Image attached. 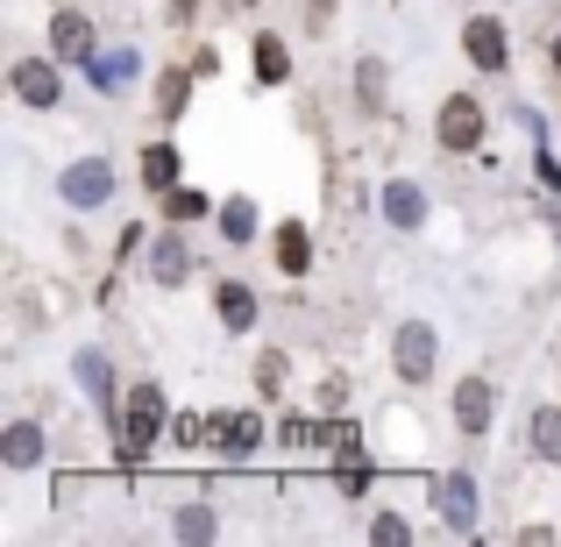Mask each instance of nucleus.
Listing matches in <instances>:
<instances>
[{
    "mask_svg": "<svg viewBox=\"0 0 561 547\" xmlns=\"http://www.w3.org/2000/svg\"><path fill=\"white\" fill-rule=\"evenodd\" d=\"M356 100H363V114H383V57L356 65Z\"/></svg>",
    "mask_w": 561,
    "mask_h": 547,
    "instance_id": "a878e982",
    "label": "nucleus"
},
{
    "mask_svg": "<svg viewBox=\"0 0 561 547\" xmlns=\"http://www.w3.org/2000/svg\"><path fill=\"white\" fill-rule=\"evenodd\" d=\"M526 441H534V455L548 469H561V406H534V420H526Z\"/></svg>",
    "mask_w": 561,
    "mask_h": 547,
    "instance_id": "4be33fe9",
    "label": "nucleus"
},
{
    "mask_svg": "<svg viewBox=\"0 0 561 547\" xmlns=\"http://www.w3.org/2000/svg\"><path fill=\"white\" fill-rule=\"evenodd\" d=\"M136 71H142V57L128 50V43H114V50H100L93 65H85V79H93L100 93L114 100V93H122V86H136Z\"/></svg>",
    "mask_w": 561,
    "mask_h": 547,
    "instance_id": "a211bd4d",
    "label": "nucleus"
},
{
    "mask_svg": "<svg viewBox=\"0 0 561 547\" xmlns=\"http://www.w3.org/2000/svg\"><path fill=\"white\" fill-rule=\"evenodd\" d=\"M199 214H214L206 192H192V185H171L164 192V220H179V228H185V220H199Z\"/></svg>",
    "mask_w": 561,
    "mask_h": 547,
    "instance_id": "393cba45",
    "label": "nucleus"
},
{
    "mask_svg": "<svg viewBox=\"0 0 561 547\" xmlns=\"http://www.w3.org/2000/svg\"><path fill=\"white\" fill-rule=\"evenodd\" d=\"M192 277V249H185V235H179V220H171L164 235L150 242V285H164V292H179Z\"/></svg>",
    "mask_w": 561,
    "mask_h": 547,
    "instance_id": "ddd939ff",
    "label": "nucleus"
},
{
    "mask_svg": "<svg viewBox=\"0 0 561 547\" xmlns=\"http://www.w3.org/2000/svg\"><path fill=\"white\" fill-rule=\"evenodd\" d=\"M214 314H220L228 334H249V328H256V292H249L242 277H220V285H214Z\"/></svg>",
    "mask_w": 561,
    "mask_h": 547,
    "instance_id": "f3484780",
    "label": "nucleus"
},
{
    "mask_svg": "<svg viewBox=\"0 0 561 547\" xmlns=\"http://www.w3.org/2000/svg\"><path fill=\"white\" fill-rule=\"evenodd\" d=\"M370 540L377 547H405L412 540V520H405V512H377V520H370Z\"/></svg>",
    "mask_w": 561,
    "mask_h": 547,
    "instance_id": "c85d7f7f",
    "label": "nucleus"
},
{
    "mask_svg": "<svg viewBox=\"0 0 561 547\" xmlns=\"http://www.w3.org/2000/svg\"><path fill=\"white\" fill-rule=\"evenodd\" d=\"M334 22V0H313V8H306V29H328Z\"/></svg>",
    "mask_w": 561,
    "mask_h": 547,
    "instance_id": "473e14b6",
    "label": "nucleus"
},
{
    "mask_svg": "<svg viewBox=\"0 0 561 547\" xmlns=\"http://www.w3.org/2000/svg\"><path fill=\"white\" fill-rule=\"evenodd\" d=\"M8 93H14V107H28V114H57L65 107V57H43V50L14 57Z\"/></svg>",
    "mask_w": 561,
    "mask_h": 547,
    "instance_id": "f03ea898",
    "label": "nucleus"
},
{
    "mask_svg": "<svg viewBox=\"0 0 561 547\" xmlns=\"http://www.w3.org/2000/svg\"><path fill=\"white\" fill-rule=\"evenodd\" d=\"M320 455H334V463H356V455H363V426H356V420H342V426L328 420V441H320Z\"/></svg>",
    "mask_w": 561,
    "mask_h": 547,
    "instance_id": "bb28decb",
    "label": "nucleus"
},
{
    "mask_svg": "<svg viewBox=\"0 0 561 547\" xmlns=\"http://www.w3.org/2000/svg\"><path fill=\"white\" fill-rule=\"evenodd\" d=\"M214 228L228 235L234 249H242V242H256V200H249V192H228V200L214 206Z\"/></svg>",
    "mask_w": 561,
    "mask_h": 547,
    "instance_id": "412c9836",
    "label": "nucleus"
},
{
    "mask_svg": "<svg viewBox=\"0 0 561 547\" xmlns=\"http://www.w3.org/2000/svg\"><path fill=\"white\" fill-rule=\"evenodd\" d=\"M136 164H142V171H136V179H142V185H150V192H157V200H164V192H171V185H179V179H185V157H179V143H150V150H142V157H136Z\"/></svg>",
    "mask_w": 561,
    "mask_h": 547,
    "instance_id": "aec40b11",
    "label": "nucleus"
},
{
    "mask_svg": "<svg viewBox=\"0 0 561 547\" xmlns=\"http://www.w3.org/2000/svg\"><path fill=\"white\" fill-rule=\"evenodd\" d=\"M114 164L107 157H79V164L57 171V200L71 206V214H100V206H114Z\"/></svg>",
    "mask_w": 561,
    "mask_h": 547,
    "instance_id": "423d86ee",
    "label": "nucleus"
},
{
    "mask_svg": "<svg viewBox=\"0 0 561 547\" xmlns=\"http://www.w3.org/2000/svg\"><path fill=\"white\" fill-rule=\"evenodd\" d=\"M50 57H65V65H93L100 57V29L85 8H50Z\"/></svg>",
    "mask_w": 561,
    "mask_h": 547,
    "instance_id": "1a4fd4ad",
    "label": "nucleus"
},
{
    "mask_svg": "<svg viewBox=\"0 0 561 547\" xmlns=\"http://www.w3.org/2000/svg\"><path fill=\"white\" fill-rule=\"evenodd\" d=\"M164 14H171V29H185L192 14H199V0H164Z\"/></svg>",
    "mask_w": 561,
    "mask_h": 547,
    "instance_id": "7c9ffc66",
    "label": "nucleus"
},
{
    "mask_svg": "<svg viewBox=\"0 0 561 547\" xmlns=\"http://www.w3.org/2000/svg\"><path fill=\"white\" fill-rule=\"evenodd\" d=\"M271 257H277V277H306L313 271V228H306V220H277Z\"/></svg>",
    "mask_w": 561,
    "mask_h": 547,
    "instance_id": "2eb2a0df",
    "label": "nucleus"
},
{
    "mask_svg": "<svg viewBox=\"0 0 561 547\" xmlns=\"http://www.w3.org/2000/svg\"><path fill=\"white\" fill-rule=\"evenodd\" d=\"M434 512L455 540H469L477 534V477H469V469H448V477L434 483Z\"/></svg>",
    "mask_w": 561,
    "mask_h": 547,
    "instance_id": "9d476101",
    "label": "nucleus"
},
{
    "mask_svg": "<svg viewBox=\"0 0 561 547\" xmlns=\"http://www.w3.org/2000/svg\"><path fill=\"white\" fill-rule=\"evenodd\" d=\"M192 86H199V71H192V65H164V71H157V114H164L171 128L185 122V107H192Z\"/></svg>",
    "mask_w": 561,
    "mask_h": 547,
    "instance_id": "6ab92c4d",
    "label": "nucleus"
},
{
    "mask_svg": "<svg viewBox=\"0 0 561 547\" xmlns=\"http://www.w3.org/2000/svg\"><path fill=\"white\" fill-rule=\"evenodd\" d=\"M249 71H256V86H291V43L277 36V29H263V36L249 43Z\"/></svg>",
    "mask_w": 561,
    "mask_h": 547,
    "instance_id": "dca6fc26",
    "label": "nucleus"
},
{
    "mask_svg": "<svg viewBox=\"0 0 561 547\" xmlns=\"http://www.w3.org/2000/svg\"><path fill=\"white\" fill-rule=\"evenodd\" d=\"M334 491L363 498V491H370V463H363V455H356V463H334Z\"/></svg>",
    "mask_w": 561,
    "mask_h": 547,
    "instance_id": "c756f323",
    "label": "nucleus"
},
{
    "mask_svg": "<svg viewBox=\"0 0 561 547\" xmlns=\"http://www.w3.org/2000/svg\"><path fill=\"white\" fill-rule=\"evenodd\" d=\"M43 448H50L43 420H8V426H0V469H36Z\"/></svg>",
    "mask_w": 561,
    "mask_h": 547,
    "instance_id": "4468645a",
    "label": "nucleus"
},
{
    "mask_svg": "<svg viewBox=\"0 0 561 547\" xmlns=\"http://www.w3.org/2000/svg\"><path fill=\"white\" fill-rule=\"evenodd\" d=\"M348 391H356V384H348L342 369H328V377H320V398H313V412H328V420H334V412H348Z\"/></svg>",
    "mask_w": 561,
    "mask_h": 547,
    "instance_id": "cd10ccee",
    "label": "nucleus"
},
{
    "mask_svg": "<svg viewBox=\"0 0 561 547\" xmlns=\"http://www.w3.org/2000/svg\"><path fill=\"white\" fill-rule=\"evenodd\" d=\"M548 65H554V79H561V36L548 43Z\"/></svg>",
    "mask_w": 561,
    "mask_h": 547,
    "instance_id": "72a5a7b5",
    "label": "nucleus"
},
{
    "mask_svg": "<svg viewBox=\"0 0 561 547\" xmlns=\"http://www.w3.org/2000/svg\"><path fill=\"white\" fill-rule=\"evenodd\" d=\"M377 214L391 220L398 235L426 228V185H420V179H383V192H377Z\"/></svg>",
    "mask_w": 561,
    "mask_h": 547,
    "instance_id": "f8f14e48",
    "label": "nucleus"
},
{
    "mask_svg": "<svg viewBox=\"0 0 561 547\" xmlns=\"http://www.w3.org/2000/svg\"><path fill=\"white\" fill-rule=\"evenodd\" d=\"M483 136H491V107H483L477 93H448L440 100V114H434V143L448 157H477L483 150Z\"/></svg>",
    "mask_w": 561,
    "mask_h": 547,
    "instance_id": "7ed1b4c3",
    "label": "nucleus"
},
{
    "mask_svg": "<svg viewBox=\"0 0 561 547\" xmlns=\"http://www.w3.org/2000/svg\"><path fill=\"white\" fill-rule=\"evenodd\" d=\"M285 377H291V356H285V349H263V356H256V398H263V406L285 398Z\"/></svg>",
    "mask_w": 561,
    "mask_h": 547,
    "instance_id": "b1692460",
    "label": "nucleus"
},
{
    "mask_svg": "<svg viewBox=\"0 0 561 547\" xmlns=\"http://www.w3.org/2000/svg\"><path fill=\"white\" fill-rule=\"evenodd\" d=\"M234 8H256V0H234Z\"/></svg>",
    "mask_w": 561,
    "mask_h": 547,
    "instance_id": "f704fd0d",
    "label": "nucleus"
},
{
    "mask_svg": "<svg viewBox=\"0 0 561 547\" xmlns=\"http://www.w3.org/2000/svg\"><path fill=\"white\" fill-rule=\"evenodd\" d=\"M71 384H79V391H85V406H93L100 412V420H122V377H114V356H107V349H100V342H85L79 349V356H71Z\"/></svg>",
    "mask_w": 561,
    "mask_h": 547,
    "instance_id": "39448f33",
    "label": "nucleus"
},
{
    "mask_svg": "<svg viewBox=\"0 0 561 547\" xmlns=\"http://www.w3.org/2000/svg\"><path fill=\"white\" fill-rule=\"evenodd\" d=\"M164 420H171V398H164V384H128V398H122V420H114V441H122V463H142V455L164 441Z\"/></svg>",
    "mask_w": 561,
    "mask_h": 547,
    "instance_id": "f257e3e1",
    "label": "nucleus"
},
{
    "mask_svg": "<svg viewBox=\"0 0 561 547\" xmlns=\"http://www.w3.org/2000/svg\"><path fill=\"white\" fill-rule=\"evenodd\" d=\"M434 369H440V328H434V320H398L391 377L398 384H434Z\"/></svg>",
    "mask_w": 561,
    "mask_h": 547,
    "instance_id": "20e7f679",
    "label": "nucleus"
},
{
    "mask_svg": "<svg viewBox=\"0 0 561 547\" xmlns=\"http://www.w3.org/2000/svg\"><path fill=\"white\" fill-rule=\"evenodd\" d=\"M206 448L228 455V463H249V455L263 448V420L256 412H214V420H206Z\"/></svg>",
    "mask_w": 561,
    "mask_h": 547,
    "instance_id": "9b49d317",
    "label": "nucleus"
},
{
    "mask_svg": "<svg viewBox=\"0 0 561 547\" xmlns=\"http://www.w3.org/2000/svg\"><path fill=\"white\" fill-rule=\"evenodd\" d=\"M448 412H455V434L483 441V434H491V420H497V384L491 377H455Z\"/></svg>",
    "mask_w": 561,
    "mask_h": 547,
    "instance_id": "0eeeda50",
    "label": "nucleus"
},
{
    "mask_svg": "<svg viewBox=\"0 0 561 547\" xmlns=\"http://www.w3.org/2000/svg\"><path fill=\"white\" fill-rule=\"evenodd\" d=\"M534 164H540V185H548V192H561V164H554V157H548V150H540V157H534Z\"/></svg>",
    "mask_w": 561,
    "mask_h": 547,
    "instance_id": "2f4dec72",
    "label": "nucleus"
},
{
    "mask_svg": "<svg viewBox=\"0 0 561 547\" xmlns=\"http://www.w3.org/2000/svg\"><path fill=\"white\" fill-rule=\"evenodd\" d=\"M214 534H220V512L206 505V498L179 505V520H171V540H192V547H199V540H214Z\"/></svg>",
    "mask_w": 561,
    "mask_h": 547,
    "instance_id": "5701e85b",
    "label": "nucleus"
},
{
    "mask_svg": "<svg viewBox=\"0 0 561 547\" xmlns=\"http://www.w3.org/2000/svg\"><path fill=\"white\" fill-rule=\"evenodd\" d=\"M462 57L477 71H512V29H505V14H469V22H462Z\"/></svg>",
    "mask_w": 561,
    "mask_h": 547,
    "instance_id": "6e6552de",
    "label": "nucleus"
}]
</instances>
